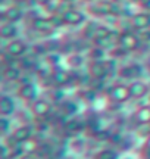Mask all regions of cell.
I'll return each mask as SVG.
<instances>
[{"label":"cell","instance_id":"obj_31","mask_svg":"<svg viewBox=\"0 0 150 159\" xmlns=\"http://www.w3.org/2000/svg\"><path fill=\"white\" fill-rule=\"evenodd\" d=\"M62 2H65V3H69V2H72V0H62Z\"/></svg>","mask_w":150,"mask_h":159},{"label":"cell","instance_id":"obj_28","mask_svg":"<svg viewBox=\"0 0 150 159\" xmlns=\"http://www.w3.org/2000/svg\"><path fill=\"white\" fill-rule=\"evenodd\" d=\"M18 159H38V156H35V155H21Z\"/></svg>","mask_w":150,"mask_h":159},{"label":"cell","instance_id":"obj_16","mask_svg":"<svg viewBox=\"0 0 150 159\" xmlns=\"http://www.w3.org/2000/svg\"><path fill=\"white\" fill-rule=\"evenodd\" d=\"M19 34V30H18L16 24H12V22H3L2 27H0V37L3 40H15Z\"/></svg>","mask_w":150,"mask_h":159},{"label":"cell","instance_id":"obj_18","mask_svg":"<svg viewBox=\"0 0 150 159\" xmlns=\"http://www.w3.org/2000/svg\"><path fill=\"white\" fill-rule=\"evenodd\" d=\"M134 121L139 125L150 124V105H143L134 112Z\"/></svg>","mask_w":150,"mask_h":159},{"label":"cell","instance_id":"obj_23","mask_svg":"<svg viewBox=\"0 0 150 159\" xmlns=\"http://www.w3.org/2000/svg\"><path fill=\"white\" fill-rule=\"evenodd\" d=\"M68 63L72 69H80L84 65V56L81 53H71L68 55Z\"/></svg>","mask_w":150,"mask_h":159},{"label":"cell","instance_id":"obj_24","mask_svg":"<svg viewBox=\"0 0 150 159\" xmlns=\"http://www.w3.org/2000/svg\"><path fill=\"white\" fill-rule=\"evenodd\" d=\"M94 159H119V153L115 149H102L96 153Z\"/></svg>","mask_w":150,"mask_h":159},{"label":"cell","instance_id":"obj_6","mask_svg":"<svg viewBox=\"0 0 150 159\" xmlns=\"http://www.w3.org/2000/svg\"><path fill=\"white\" fill-rule=\"evenodd\" d=\"M109 97L112 102L122 105L127 103L131 99V91H130V85L127 84H115L109 89Z\"/></svg>","mask_w":150,"mask_h":159},{"label":"cell","instance_id":"obj_4","mask_svg":"<svg viewBox=\"0 0 150 159\" xmlns=\"http://www.w3.org/2000/svg\"><path fill=\"white\" fill-rule=\"evenodd\" d=\"M62 18H64L65 25H69V27H80L87 22V15L77 7H69L68 11H65L62 13Z\"/></svg>","mask_w":150,"mask_h":159},{"label":"cell","instance_id":"obj_30","mask_svg":"<svg viewBox=\"0 0 150 159\" xmlns=\"http://www.w3.org/2000/svg\"><path fill=\"white\" fill-rule=\"evenodd\" d=\"M15 2H18V3H22V2H28V0H15Z\"/></svg>","mask_w":150,"mask_h":159},{"label":"cell","instance_id":"obj_29","mask_svg":"<svg viewBox=\"0 0 150 159\" xmlns=\"http://www.w3.org/2000/svg\"><path fill=\"white\" fill-rule=\"evenodd\" d=\"M144 149H147V150H150V134L147 137H146V143H144Z\"/></svg>","mask_w":150,"mask_h":159},{"label":"cell","instance_id":"obj_19","mask_svg":"<svg viewBox=\"0 0 150 159\" xmlns=\"http://www.w3.org/2000/svg\"><path fill=\"white\" fill-rule=\"evenodd\" d=\"M3 78L9 83H15L22 78V69L19 66H3Z\"/></svg>","mask_w":150,"mask_h":159},{"label":"cell","instance_id":"obj_9","mask_svg":"<svg viewBox=\"0 0 150 159\" xmlns=\"http://www.w3.org/2000/svg\"><path fill=\"white\" fill-rule=\"evenodd\" d=\"M131 27L137 31L150 30V12H137L131 16Z\"/></svg>","mask_w":150,"mask_h":159},{"label":"cell","instance_id":"obj_17","mask_svg":"<svg viewBox=\"0 0 150 159\" xmlns=\"http://www.w3.org/2000/svg\"><path fill=\"white\" fill-rule=\"evenodd\" d=\"M22 18H24V11L19 7V6H16V5H12L11 9L6 12L5 15H2L3 22H12V24L19 22Z\"/></svg>","mask_w":150,"mask_h":159},{"label":"cell","instance_id":"obj_10","mask_svg":"<svg viewBox=\"0 0 150 159\" xmlns=\"http://www.w3.org/2000/svg\"><path fill=\"white\" fill-rule=\"evenodd\" d=\"M130 91L133 99H144L150 93V87L143 80H134L130 84Z\"/></svg>","mask_w":150,"mask_h":159},{"label":"cell","instance_id":"obj_7","mask_svg":"<svg viewBox=\"0 0 150 159\" xmlns=\"http://www.w3.org/2000/svg\"><path fill=\"white\" fill-rule=\"evenodd\" d=\"M110 72L109 65H108V59L106 61H93L88 68V74L91 75V80H103L106 75Z\"/></svg>","mask_w":150,"mask_h":159},{"label":"cell","instance_id":"obj_27","mask_svg":"<svg viewBox=\"0 0 150 159\" xmlns=\"http://www.w3.org/2000/svg\"><path fill=\"white\" fill-rule=\"evenodd\" d=\"M11 125H12V122H11V119H9V116H2L0 118V127H2V133L3 134H6L9 131Z\"/></svg>","mask_w":150,"mask_h":159},{"label":"cell","instance_id":"obj_21","mask_svg":"<svg viewBox=\"0 0 150 159\" xmlns=\"http://www.w3.org/2000/svg\"><path fill=\"white\" fill-rule=\"evenodd\" d=\"M60 109H62V114H65L68 118L75 115L78 111H80V106L75 100H71V99H65L60 102Z\"/></svg>","mask_w":150,"mask_h":159},{"label":"cell","instance_id":"obj_14","mask_svg":"<svg viewBox=\"0 0 150 159\" xmlns=\"http://www.w3.org/2000/svg\"><path fill=\"white\" fill-rule=\"evenodd\" d=\"M143 74V66L140 63H131L119 69V75L127 80H139Z\"/></svg>","mask_w":150,"mask_h":159},{"label":"cell","instance_id":"obj_12","mask_svg":"<svg viewBox=\"0 0 150 159\" xmlns=\"http://www.w3.org/2000/svg\"><path fill=\"white\" fill-rule=\"evenodd\" d=\"M41 146V142L37 139V137H31L28 140H25V142L19 143V146H18V150L21 152L22 155H37L38 153V149Z\"/></svg>","mask_w":150,"mask_h":159},{"label":"cell","instance_id":"obj_20","mask_svg":"<svg viewBox=\"0 0 150 159\" xmlns=\"http://www.w3.org/2000/svg\"><path fill=\"white\" fill-rule=\"evenodd\" d=\"M64 127L65 130L68 133H71V134H78V133H81L87 127V122H82L81 119H77V118H69L64 124Z\"/></svg>","mask_w":150,"mask_h":159},{"label":"cell","instance_id":"obj_15","mask_svg":"<svg viewBox=\"0 0 150 159\" xmlns=\"http://www.w3.org/2000/svg\"><path fill=\"white\" fill-rule=\"evenodd\" d=\"M16 111V102L9 94H3L0 97V114L2 116H11Z\"/></svg>","mask_w":150,"mask_h":159},{"label":"cell","instance_id":"obj_26","mask_svg":"<svg viewBox=\"0 0 150 159\" xmlns=\"http://www.w3.org/2000/svg\"><path fill=\"white\" fill-rule=\"evenodd\" d=\"M127 53H130V52L125 50V49H124L122 46H119V44H116L113 49H110V50H109V55L112 56V59H115V61H116V59H121V57H124Z\"/></svg>","mask_w":150,"mask_h":159},{"label":"cell","instance_id":"obj_25","mask_svg":"<svg viewBox=\"0 0 150 159\" xmlns=\"http://www.w3.org/2000/svg\"><path fill=\"white\" fill-rule=\"evenodd\" d=\"M112 34H113V31H112L109 27H106V25H100V24H99L97 28H96V33H94V39L93 40L106 39V37H110Z\"/></svg>","mask_w":150,"mask_h":159},{"label":"cell","instance_id":"obj_13","mask_svg":"<svg viewBox=\"0 0 150 159\" xmlns=\"http://www.w3.org/2000/svg\"><path fill=\"white\" fill-rule=\"evenodd\" d=\"M12 136L18 143H22L34 136V127L31 124H22L12 131Z\"/></svg>","mask_w":150,"mask_h":159},{"label":"cell","instance_id":"obj_2","mask_svg":"<svg viewBox=\"0 0 150 159\" xmlns=\"http://www.w3.org/2000/svg\"><path fill=\"white\" fill-rule=\"evenodd\" d=\"M3 52H5V53H7L9 56L19 59V57L25 56V55L29 52V46H28V43H27L25 40L15 39V40H11V41L5 46Z\"/></svg>","mask_w":150,"mask_h":159},{"label":"cell","instance_id":"obj_22","mask_svg":"<svg viewBox=\"0 0 150 159\" xmlns=\"http://www.w3.org/2000/svg\"><path fill=\"white\" fill-rule=\"evenodd\" d=\"M88 55L91 57V61H106L108 59V50L103 47H99V46H93L88 50Z\"/></svg>","mask_w":150,"mask_h":159},{"label":"cell","instance_id":"obj_5","mask_svg":"<svg viewBox=\"0 0 150 159\" xmlns=\"http://www.w3.org/2000/svg\"><path fill=\"white\" fill-rule=\"evenodd\" d=\"M31 111H33V115L37 116V118L47 119L53 112L52 100H47V99H43V97H38L37 100H34V102L31 103Z\"/></svg>","mask_w":150,"mask_h":159},{"label":"cell","instance_id":"obj_8","mask_svg":"<svg viewBox=\"0 0 150 159\" xmlns=\"http://www.w3.org/2000/svg\"><path fill=\"white\" fill-rule=\"evenodd\" d=\"M52 78H53V84L56 87H66V85H69L74 81L75 77H74V72L69 71V69L56 68Z\"/></svg>","mask_w":150,"mask_h":159},{"label":"cell","instance_id":"obj_11","mask_svg":"<svg viewBox=\"0 0 150 159\" xmlns=\"http://www.w3.org/2000/svg\"><path fill=\"white\" fill-rule=\"evenodd\" d=\"M19 96L21 99H24L25 102H29L33 103L34 100L38 99V89L34 83H27V84H22L19 87Z\"/></svg>","mask_w":150,"mask_h":159},{"label":"cell","instance_id":"obj_3","mask_svg":"<svg viewBox=\"0 0 150 159\" xmlns=\"http://www.w3.org/2000/svg\"><path fill=\"white\" fill-rule=\"evenodd\" d=\"M31 27L34 30L35 33L38 34H43V35H50L55 33V30L58 28L56 24L53 22L52 16L49 18H44V16H35L31 22Z\"/></svg>","mask_w":150,"mask_h":159},{"label":"cell","instance_id":"obj_1","mask_svg":"<svg viewBox=\"0 0 150 159\" xmlns=\"http://www.w3.org/2000/svg\"><path fill=\"white\" fill-rule=\"evenodd\" d=\"M118 43H119V46H122V47L128 52L139 50L140 46L143 44L139 35L135 34L134 31H130V30H125V31H121V33H119Z\"/></svg>","mask_w":150,"mask_h":159}]
</instances>
